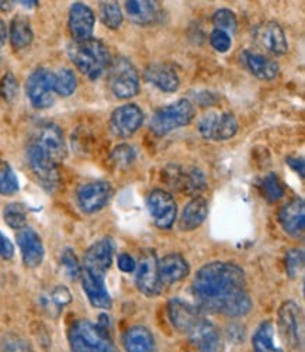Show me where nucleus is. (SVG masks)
<instances>
[{"mask_svg": "<svg viewBox=\"0 0 305 352\" xmlns=\"http://www.w3.org/2000/svg\"><path fill=\"white\" fill-rule=\"evenodd\" d=\"M193 295L200 307L228 317H242L252 310L247 276L234 262L214 261L194 276Z\"/></svg>", "mask_w": 305, "mask_h": 352, "instance_id": "f257e3e1", "label": "nucleus"}, {"mask_svg": "<svg viewBox=\"0 0 305 352\" xmlns=\"http://www.w3.org/2000/svg\"><path fill=\"white\" fill-rule=\"evenodd\" d=\"M68 54L75 67L91 80L99 79L111 63L109 48L93 37L84 41H74L68 47Z\"/></svg>", "mask_w": 305, "mask_h": 352, "instance_id": "f03ea898", "label": "nucleus"}, {"mask_svg": "<svg viewBox=\"0 0 305 352\" xmlns=\"http://www.w3.org/2000/svg\"><path fill=\"white\" fill-rule=\"evenodd\" d=\"M69 344L74 352H118L107 330L89 320H78L69 329Z\"/></svg>", "mask_w": 305, "mask_h": 352, "instance_id": "7ed1b4c3", "label": "nucleus"}, {"mask_svg": "<svg viewBox=\"0 0 305 352\" xmlns=\"http://www.w3.org/2000/svg\"><path fill=\"white\" fill-rule=\"evenodd\" d=\"M196 116L194 106L188 99H179L155 111L150 119V131L158 137L189 126Z\"/></svg>", "mask_w": 305, "mask_h": 352, "instance_id": "20e7f679", "label": "nucleus"}, {"mask_svg": "<svg viewBox=\"0 0 305 352\" xmlns=\"http://www.w3.org/2000/svg\"><path fill=\"white\" fill-rule=\"evenodd\" d=\"M110 89L118 99H130L139 92V75L134 64L124 56L111 60L109 67Z\"/></svg>", "mask_w": 305, "mask_h": 352, "instance_id": "39448f33", "label": "nucleus"}, {"mask_svg": "<svg viewBox=\"0 0 305 352\" xmlns=\"http://www.w3.org/2000/svg\"><path fill=\"white\" fill-rule=\"evenodd\" d=\"M135 267V283L145 296L161 295L163 286L159 278V259L154 250H142Z\"/></svg>", "mask_w": 305, "mask_h": 352, "instance_id": "423d86ee", "label": "nucleus"}, {"mask_svg": "<svg viewBox=\"0 0 305 352\" xmlns=\"http://www.w3.org/2000/svg\"><path fill=\"white\" fill-rule=\"evenodd\" d=\"M27 160L30 169L34 173L38 184L47 192H55L60 182L58 164L51 157H48L41 148H38L34 142L28 145Z\"/></svg>", "mask_w": 305, "mask_h": 352, "instance_id": "0eeeda50", "label": "nucleus"}, {"mask_svg": "<svg viewBox=\"0 0 305 352\" xmlns=\"http://www.w3.org/2000/svg\"><path fill=\"white\" fill-rule=\"evenodd\" d=\"M55 74L47 68H38L27 79V96L36 109H48L54 103Z\"/></svg>", "mask_w": 305, "mask_h": 352, "instance_id": "6e6552de", "label": "nucleus"}, {"mask_svg": "<svg viewBox=\"0 0 305 352\" xmlns=\"http://www.w3.org/2000/svg\"><path fill=\"white\" fill-rule=\"evenodd\" d=\"M199 131L205 140L227 141L238 133V120L232 113H207L199 123Z\"/></svg>", "mask_w": 305, "mask_h": 352, "instance_id": "1a4fd4ad", "label": "nucleus"}, {"mask_svg": "<svg viewBox=\"0 0 305 352\" xmlns=\"http://www.w3.org/2000/svg\"><path fill=\"white\" fill-rule=\"evenodd\" d=\"M148 212L155 226L161 230H169L177 217V204L172 195L162 189L152 190L146 199Z\"/></svg>", "mask_w": 305, "mask_h": 352, "instance_id": "9d476101", "label": "nucleus"}, {"mask_svg": "<svg viewBox=\"0 0 305 352\" xmlns=\"http://www.w3.org/2000/svg\"><path fill=\"white\" fill-rule=\"evenodd\" d=\"M279 330L289 346L298 349L302 345V313L297 303L284 302L279 310Z\"/></svg>", "mask_w": 305, "mask_h": 352, "instance_id": "9b49d317", "label": "nucleus"}, {"mask_svg": "<svg viewBox=\"0 0 305 352\" xmlns=\"http://www.w3.org/2000/svg\"><path fill=\"white\" fill-rule=\"evenodd\" d=\"M113 255L114 243L111 239H102L84 252L82 270L99 278H106V274L113 263Z\"/></svg>", "mask_w": 305, "mask_h": 352, "instance_id": "f8f14e48", "label": "nucleus"}, {"mask_svg": "<svg viewBox=\"0 0 305 352\" xmlns=\"http://www.w3.org/2000/svg\"><path fill=\"white\" fill-rule=\"evenodd\" d=\"M144 123V111L139 106L130 103L120 106L111 114L110 129L115 137L128 138L134 135Z\"/></svg>", "mask_w": 305, "mask_h": 352, "instance_id": "ddd939ff", "label": "nucleus"}, {"mask_svg": "<svg viewBox=\"0 0 305 352\" xmlns=\"http://www.w3.org/2000/svg\"><path fill=\"white\" fill-rule=\"evenodd\" d=\"M113 196V188L109 182L96 181L89 182L78 190V204L82 212L91 214L100 212L107 206Z\"/></svg>", "mask_w": 305, "mask_h": 352, "instance_id": "4468645a", "label": "nucleus"}, {"mask_svg": "<svg viewBox=\"0 0 305 352\" xmlns=\"http://www.w3.org/2000/svg\"><path fill=\"white\" fill-rule=\"evenodd\" d=\"M33 142L56 164L67 157V142L63 130L54 123H45L38 127Z\"/></svg>", "mask_w": 305, "mask_h": 352, "instance_id": "2eb2a0df", "label": "nucleus"}, {"mask_svg": "<svg viewBox=\"0 0 305 352\" xmlns=\"http://www.w3.org/2000/svg\"><path fill=\"white\" fill-rule=\"evenodd\" d=\"M253 38L259 47L273 55H284L289 51V41L282 25L276 21L258 24L253 30Z\"/></svg>", "mask_w": 305, "mask_h": 352, "instance_id": "dca6fc26", "label": "nucleus"}, {"mask_svg": "<svg viewBox=\"0 0 305 352\" xmlns=\"http://www.w3.org/2000/svg\"><path fill=\"white\" fill-rule=\"evenodd\" d=\"M17 244L21 251L23 262L27 268H37L44 261V244L38 234L30 227H24L17 232Z\"/></svg>", "mask_w": 305, "mask_h": 352, "instance_id": "f3484780", "label": "nucleus"}, {"mask_svg": "<svg viewBox=\"0 0 305 352\" xmlns=\"http://www.w3.org/2000/svg\"><path fill=\"white\" fill-rule=\"evenodd\" d=\"M96 17L93 10L83 3H74L69 10L68 27L74 41H84L93 37Z\"/></svg>", "mask_w": 305, "mask_h": 352, "instance_id": "a211bd4d", "label": "nucleus"}, {"mask_svg": "<svg viewBox=\"0 0 305 352\" xmlns=\"http://www.w3.org/2000/svg\"><path fill=\"white\" fill-rule=\"evenodd\" d=\"M168 313L173 327L180 333L186 334H189L192 329L200 321V318H203L200 314V309L197 306L180 299L170 300L168 306Z\"/></svg>", "mask_w": 305, "mask_h": 352, "instance_id": "6ab92c4d", "label": "nucleus"}, {"mask_svg": "<svg viewBox=\"0 0 305 352\" xmlns=\"http://www.w3.org/2000/svg\"><path fill=\"white\" fill-rule=\"evenodd\" d=\"M279 221L291 237H301L305 228V204L301 197L287 201L279 212Z\"/></svg>", "mask_w": 305, "mask_h": 352, "instance_id": "aec40b11", "label": "nucleus"}, {"mask_svg": "<svg viewBox=\"0 0 305 352\" xmlns=\"http://www.w3.org/2000/svg\"><path fill=\"white\" fill-rule=\"evenodd\" d=\"M189 337L200 352H220L221 349V338L217 327L205 318H200L189 333Z\"/></svg>", "mask_w": 305, "mask_h": 352, "instance_id": "412c9836", "label": "nucleus"}, {"mask_svg": "<svg viewBox=\"0 0 305 352\" xmlns=\"http://www.w3.org/2000/svg\"><path fill=\"white\" fill-rule=\"evenodd\" d=\"M80 280H82V287L91 306L96 309H103V310L111 309L113 300L104 285V278H99L96 275H91L82 270Z\"/></svg>", "mask_w": 305, "mask_h": 352, "instance_id": "4be33fe9", "label": "nucleus"}, {"mask_svg": "<svg viewBox=\"0 0 305 352\" xmlns=\"http://www.w3.org/2000/svg\"><path fill=\"white\" fill-rule=\"evenodd\" d=\"M144 76L146 82L157 86L159 91L173 94L179 89L180 79L173 67L168 64H152L146 67Z\"/></svg>", "mask_w": 305, "mask_h": 352, "instance_id": "5701e85b", "label": "nucleus"}, {"mask_svg": "<svg viewBox=\"0 0 305 352\" xmlns=\"http://www.w3.org/2000/svg\"><path fill=\"white\" fill-rule=\"evenodd\" d=\"M240 60L249 69V72L260 80H271L279 75V71H280L279 64L276 61H273L271 58L264 56L262 54L252 52V51H243Z\"/></svg>", "mask_w": 305, "mask_h": 352, "instance_id": "b1692460", "label": "nucleus"}, {"mask_svg": "<svg viewBox=\"0 0 305 352\" xmlns=\"http://www.w3.org/2000/svg\"><path fill=\"white\" fill-rule=\"evenodd\" d=\"M189 274V263L180 254H169L159 261V278L162 286L185 279Z\"/></svg>", "mask_w": 305, "mask_h": 352, "instance_id": "393cba45", "label": "nucleus"}, {"mask_svg": "<svg viewBox=\"0 0 305 352\" xmlns=\"http://www.w3.org/2000/svg\"><path fill=\"white\" fill-rule=\"evenodd\" d=\"M207 216H208L207 200L201 196H196L186 204V208L183 209V213L179 220V228L181 231H193L205 221Z\"/></svg>", "mask_w": 305, "mask_h": 352, "instance_id": "a878e982", "label": "nucleus"}, {"mask_svg": "<svg viewBox=\"0 0 305 352\" xmlns=\"http://www.w3.org/2000/svg\"><path fill=\"white\" fill-rule=\"evenodd\" d=\"M123 345L127 352H158L154 334L142 326L128 329L123 336Z\"/></svg>", "mask_w": 305, "mask_h": 352, "instance_id": "bb28decb", "label": "nucleus"}, {"mask_svg": "<svg viewBox=\"0 0 305 352\" xmlns=\"http://www.w3.org/2000/svg\"><path fill=\"white\" fill-rule=\"evenodd\" d=\"M126 12L130 20L138 25L152 24L158 17V6L149 0H131L126 2Z\"/></svg>", "mask_w": 305, "mask_h": 352, "instance_id": "cd10ccee", "label": "nucleus"}, {"mask_svg": "<svg viewBox=\"0 0 305 352\" xmlns=\"http://www.w3.org/2000/svg\"><path fill=\"white\" fill-rule=\"evenodd\" d=\"M10 43L14 50H23L33 43L32 23L25 16H16L10 24Z\"/></svg>", "mask_w": 305, "mask_h": 352, "instance_id": "c85d7f7f", "label": "nucleus"}, {"mask_svg": "<svg viewBox=\"0 0 305 352\" xmlns=\"http://www.w3.org/2000/svg\"><path fill=\"white\" fill-rule=\"evenodd\" d=\"M252 345L255 352H284L274 338V324L271 321H263L253 334Z\"/></svg>", "mask_w": 305, "mask_h": 352, "instance_id": "c756f323", "label": "nucleus"}, {"mask_svg": "<svg viewBox=\"0 0 305 352\" xmlns=\"http://www.w3.org/2000/svg\"><path fill=\"white\" fill-rule=\"evenodd\" d=\"M174 186L180 188L181 190H185L188 193L196 195L207 188V181L203 170L197 168H192L189 172H180Z\"/></svg>", "mask_w": 305, "mask_h": 352, "instance_id": "7c9ffc66", "label": "nucleus"}, {"mask_svg": "<svg viewBox=\"0 0 305 352\" xmlns=\"http://www.w3.org/2000/svg\"><path fill=\"white\" fill-rule=\"evenodd\" d=\"M76 87H78V79H76V75L74 74V71H71L68 68H63L55 74L54 91L58 96L68 98V96L74 95Z\"/></svg>", "mask_w": 305, "mask_h": 352, "instance_id": "2f4dec72", "label": "nucleus"}, {"mask_svg": "<svg viewBox=\"0 0 305 352\" xmlns=\"http://www.w3.org/2000/svg\"><path fill=\"white\" fill-rule=\"evenodd\" d=\"M137 158V153L134 146L130 144H120L114 146V150L110 154L111 164L118 169H127L134 164Z\"/></svg>", "mask_w": 305, "mask_h": 352, "instance_id": "473e14b6", "label": "nucleus"}, {"mask_svg": "<svg viewBox=\"0 0 305 352\" xmlns=\"http://www.w3.org/2000/svg\"><path fill=\"white\" fill-rule=\"evenodd\" d=\"M99 13L103 24L111 30H117L123 24V13L115 2H102L99 6Z\"/></svg>", "mask_w": 305, "mask_h": 352, "instance_id": "72a5a7b5", "label": "nucleus"}, {"mask_svg": "<svg viewBox=\"0 0 305 352\" xmlns=\"http://www.w3.org/2000/svg\"><path fill=\"white\" fill-rule=\"evenodd\" d=\"M3 217L6 224L13 230H21L27 227V210L21 203H10L5 208Z\"/></svg>", "mask_w": 305, "mask_h": 352, "instance_id": "f704fd0d", "label": "nucleus"}, {"mask_svg": "<svg viewBox=\"0 0 305 352\" xmlns=\"http://www.w3.org/2000/svg\"><path fill=\"white\" fill-rule=\"evenodd\" d=\"M17 190H19V181L14 170L8 162L0 161V195L10 196Z\"/></svg>", "mask_w": 305, "mask_h": 352, "instance_id": "c9c22d12", "label": "nucleus"}, {"mask_svg": "<svg viewBox=\"0 0 305 352\" xmlns=\"http://www.w3.org/2000/svg\"><path fill=\"white\" fill-rule=\"evenodd\" d=\"M212 25L216 27V30H221L227 34H234L238 27L236 16L229 9H220L212 16Z\"/></svg>", "mask_w": 305, "mask_h": 352, "instance_id": "e433bc0d", "label": "nucleus"}, {"mask_svg": "<svg viewBox=\"0 0 305 352\" xmlns=\"http://www.w3.org/2000/svg\"><path fill=\"white\" fill-rule=\"evenodd\" d=\"M60 268H63L65 276L71 280H76L82 275V265L74 252V250L67 248L60 255Z\"/></svg>", "mask_w": 305, "mask_h": 352, "instance_id": "4c0bfd02", "label": "nucleus"}, {"mask_svg": "<svg viewBox=\"0 0 305 352\" xmlns=\"http://www.w3.org/2000/svg\"><path fill=\"white\" fill-rule=\"evenodd\" d=\"M262 193L269 201H278L284 196V188L278 178V175L269 173L262 181Z\"/></svg>", "mask_w": 305, "mask_h": 352, "instance_id": "58836bf2", "label": "nucleus"}, {"mask_svg": "<svg viewBox=\"0 0 305 352\" xmlns=\"http://www.w3.org/2000/svg\"><path fill=\"white\" fill-rule=\"evenodd\" d=\"M304 270V252L301 250L293 248L286 254V271L291 279H295L301 275Z\"/></svg>", "mask_w": 305, "mask_h": 352, "instance_id": "ea45409f", "label": "nucleus"}, {"mask_svg": "<svg viewBox=\"0 0 305 352\" xmlns=\"http://www.w3.org/2000/svg\"><path fill=\"white\" fill-rule=\"evenodd\" d=\"M19 92V82L13 74H6L0 80V96L6 102H13Z\"/></svg>", "mask_w": 305, "mask_h": 352, "instance_id": "a19ab883", "label": "nucleus"}, {"mask_svg": "<svg viewBox=\"0 0 305 352\" xmlns=\"http://www.w3.org/2000/svg\"><path fill=\"white\" fill-rule=\"evenodd\" d=\"M2 352H34V349L24 338L17 336H8L2 341Z\"/></svg>", "mask_w": 305, "mask_h": 352, "instance_id": "79ce46f5", "label": "nucleus"}, {"mask_svg": "<svg viewBox=\"0 0 305 352\" xmlns=\"http://www.w3.org/2000/svg\"><path fill=\"white\" fill-rule=\"evenodd\" d=\"M71 302H72V295L69 289L65 286H56L49 293V303H52L56 310L64 309Z\"/></svg>", "mask_w": 305, "mask_h": 352, "instance_id": "37998d69", "label": "nucleus"}, {"mask_svg": "<svg viewBox=\"0 0 305 352\" xmlns=\"http://www.w3.org/2000/svg\"><path fill=\"white\" fill-rule=\"evenodd\" d=\"M210 43L216 51L227 52L232 45V38H231L229 34H227L221 30H214L210 36Z\"/></svg>", "mask_w": 305, "mask_h": 352, "instance_id": "c03bdc74", "label": "nucleus"}, {"mask_svg": "<svg viewBox=\"0 0 305 352\" xmlns=\"http://www.w3.org/2000/svg\"><path fill=\"white\" fill-rule=\"evenodd\" d=\"M117 263H118V268L120 271H123L126 274H133L135 272V267H137V262L135 259L128 255V254H120L118 255V259H117Z\"/></svg>", "mask_w": 305, "mask_h": 352, "instance_id": "a18cd8bd", "label": "nucleus"}, {"mask_svg": "<svg viewBox=\"0 0 305 352\" xmlns=\"http://www.w3.org/2000/svg\"><path fill=\"white\" fill-rule=\"evenodd\" d=\"M14 255V245L13 243L0 231V258L12 259Z\"/></svg>", "mask_w": 305, "mask_h": 352, "instance_id": "49530a36", "label": "nucleus"}, {"mask_svg": "<svg viewBox=\"0 0 305 352\" xmlns=\"http://www.w3.org/2000/svg\"><path fill=\"white\" fill-rule=\"evenodd\" d=\"M286 162L297 172L300 173L301 178H304V170H305V162L302 158H293V157H289L286 160Z\"/></svg>", "mask_w": 305, "mask_h": 352, "instance_id": "de8ad7c7", "label": "nucleus"}, {"mask_svg": "<svg viewBox=\"0 0 305 352\" xmlns=\"http://www.w3.org/2000/svg\"><path fill=\"white\" fill-rule=\"evenodd\" d=\"M8 37H9L8 25H6V23L2 19H0V48H2L6 44Z\"/></svg>", "mask_w": 305, "mask_h": 352, "instance_id": "09e8293b", "label": "nucleus"}, {"mask_svg": "<svg viewBox=\"0 0 305 352\" xmlns=\"http://www.w3.org/2000/svg\"><path fill=\"white\" fill-rule=\"evenodd\" d=\"M13 8V2H6V0H0V10L9 12Z\"/></svg>", "mask_w": 305, "mask_h": 352, "instance_id": "8fccbe9b", "label": "nucleus"}, {"mask_svg": "<svg viewBox=\"0 0 305 352\" xmlns=\"http://www.w3.org/2000/svg\"><path fill=\"white\" fill-rule=\"evenodd\" d=\"M20 3L25 8H34V6H37L38 2H34V0H33V2H20Z\"/></svg>", "mask_w": 305, "mask_h": 352, "instance_id": "3c124183", "label": "nucleus"}]
</instances>
